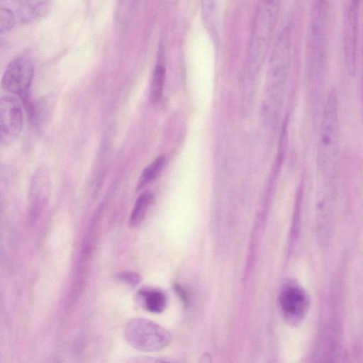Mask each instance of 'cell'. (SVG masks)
Here are the masks:
<instances>
[{
    "mask_svg": "<svg viewBox=\"0 0 363 363\" xmlns=\"http://www.w3.org/2000/svg\"><path fill=\"white\" fill-rule=\"evenodd\" d=\"M292 49V33L285 26L273 45L266 76L265 96L262 105L263 122L272 125L280 113L288 79Z\"/></svg>",
    "mask_w": 363,
    "mask_h": 363,
    "instance_id": "cell-1",
    "label": "cell"
},
{
    "mask_svg": "<svg viewBox=\"0 0 363 363\" xmlns=\"http://www.w3.org/2000/svg\"><path fill=\"white\" fill-rule=\"evenodd\" d=\"M281 0H258L246 60V77L255 82L264 62L276 27Z\"/></svg>",
    "mask_w": 363,
    "mask_h": 363,
    "instance_id": "cell-2",
    "label": "cell"
},
{
    "mask_svg": "<svg viewBox=\"0 0 363 363\" xmlns=\"http://www.w3.org/2000/svg\"><path fill=\"white\" fill-rule=\"evenodd\" d=\"M330 1L312 0L306 53L310 71L315 77L323 74L327 61Z\"/></svg>",
    "mask_w": 363,
    "mask_h": 363,
    "instance_id": "cell-3",
    "label": "cell"
},
{
    "mask_svg": "<svg viewBox=\"0 0 363 363\" xmlns=\"http://www.w3.org/2000/svg\"><path fill=\"white\" fill-rule=\"evenodd\" d=\"M125 341L133 348L142 352H157L171 342L170 333L157 323L143 318L129 320L123 332Z\"/></svg>",
    "mask_w": 363,
    "mask_h": 363,
    "instance_id": "cell-4",
    "label": "cell"
},
{
    "mask_svg": "<svg viewBox=\"0 0 363 363\" xmlns=\"http://www.w3.org/2000/svg\"><path fill=\"white\" fill-rule=\"evenodd\" d=\"M337 97L335 90L327 96L318 145V164L323 171L329 169L337 151L338 143Z\"/></svg>",
    "mask_w": 363,
    "mask_h": 363,
    "instance_id": "cell-5",
    "label": "cell"
},
{
    "mask_svg": "<svg viewBox=\"0 0 363 363\" xmlns=\"http://www.w3.org/2000/svg\"><path fill=\"white\" fill-rule=\"evenodd\" d=\"M361 0H344L342 16V48L345 67L354 77L357 69V52Z\"/></svg>",
    "mask_w": 363,
    "mask_h": 363,
    "instance_id": "cell-6",
    "label": "cell"
},
{
    "mask_svg": "<svg viewBox=\"0 0 363 363\" xmlns=\"http://www.w3.org/2000/svg\"><path fill=\"white\" fill-rule=\"evenodd\" d=\"M32 62L27 57H18L6 67L1 78V86L6 91L24 96L33 78Z\"/></svg>",
    "mask_w": 363,
    "mask_h": 363,
    "instance_id": "cell-7",
    "label": "cell"
},
{
    "mask_svg": "<svg viewBox=\"0 0 363 363\" xmlns=\"http://www.w3.org/2000/svg\"><path fill=\"white\" fill-rule=\"evenodd\" d=\"M23 117L19 101L11 96H3L0 100L1 141L8 144L20 134Z\"/></svg>",
    "mask_w": 363,
    "mask_h": 363,
    "instance_id": "cell-8",
    "label": "cell"
},
{
    "mask_svg": "<svg viewBox=\"0 0 363 363\" xmlns=\"http://www.w3.org/2000/svg\"><path fill=\"white\" fill-rule=\"evenodd\" d=\"M279 304L284 317L289 322L296 323L304 316L309 302L303 289L296 284L288 283L280 291Z\"/></svg>",
    "mask_w": 363,
    "mask_h": 363,
    "instance_id": "cell-9",
    "label": "cell"
},
{
    "mask_svg": "<svg viewBox=\"0 0 363 363\" xmlns=\"http://www.w3.org/2000/svg\"><path fill=\"white\" fill-rule=\"evenodd\" d=\"M51 0H1V6L8 9L16 23H28L40 18L48 10Z\"/></svg>",
    "mask_w": 363,
    "mask_h": 363,
    "instance_id": "cell-10",
    "label": "cell"
},
{
    "mask_svg": "<svg viewBox=\"0 0 363 363\" xmlns=\"http://www.w3.org/2000/svg\"><path fill=\"white\" fill-rule=\"evenodd\" d=\"M138 296L143 307L150 313H160L167 304V295L158 289L143 288L139 291Z\"/></svg>",
    "mask_w": 363,
    "mask_h": 363,
    "instance_id": "cell-11",
    "label": "cell"
},
{
    "mask_svg": "<svg viewBox=\"0 0 363 363\" xmlns=\"http://www.w3.org/2000/svg\"><path fill=\"white\" fill-rule=\"evenodd\" d=\"M216 9L217 0H201V16L203 23L214 43L218 41Z\"/></svg>",
    "mask_w": 363,
    "mask_h": 363,
    "instance_id": "cell-12",
    "label": "cell"
},
{
    "mask_svg": "<svg viewBox=\"0 0 363 363\" xmlns=\"http://www.w3.org/2000/svg\"><path fill=\"white\" fill-rule=\"evenodd\" d=\"M165 79V67L158 62L153 71L150 82V98L152 104H157L162 99Z\"/></svg>",
    "mask_w": 363,
    "mask_h": 363,
    "instance_id": "cell-13",
    "label": "cell"
},
{
    "mask_svg": "<svg viewBox=\"0 0 363 363\" xmlns=\"http://www.w3.org/2000/svg\"><path fill=\"white\" fill-rule=\"evenodd\" d=\"M152 199L153 196L150 192H143L138 196L129 218L130 225L137 226L142 222L152 201Z\"/></svg>",
    "mask_w": 363,
    "mask_h": 363,
    "instance_id": "cell-14",
    "label": "cell"
},
{
    "mask_svg": "<svg viewBox=\"0 0 363 363\" xmlns=\"http://www.w3.org/2000/svg\"><path fill=\"white\" fill-rule=\"evenodd\" d=\"M165 162V156L159 155L151 164L143 171L138 184V189L153 181L162 171Z\"/></svg>",
    "mask_w": 363,
    "mask_h": 363,
    "instance_id": "cell-15",
    "label": "cell"
},
{
    "mask_svg": "<svg viewBox=\"0 0 363 363\" xmlns=\"http://www.w3.org/2000/svg\"><path fill=\"white\" fill-rule=\"evenodd\" d=\"M16 23L13 13L6 8L1 6L0 9V29L1 33L10 30Z\"/></svg>",
    "mask_w": 363,
    "mask_h": 363,
    "instance_id": "cell-16",
    "label": "cell"
},
{
    "mask_svg": "<svg viewBox=\"0 0 363 363\" xmlns=\"http://www.w3.org/2000/svg\"><path fill=\"white\" fill-rule=\"evenodd\" d=\"M117 279L133 286H137L141 281L140 276L138 273L131 271H125L118 273L117 274Z\"/></svg>",
    "mask_w": 363,
    "mask_h": 363,
    "instance_id": "cell-17",
    "label": "cell"
},
{
    "mask_svg": "<svg viewBox=\"0 0 363 363\" xmlns=\"http://www.w3.org/2000/svg\"><path fill=\"white\" fill-rule=\"evenodd\" d=\"M119 11L124 16L131 11L135 0H118Z\"/></svg>",
    "mask_w": 363,
    "mask_h": 363,
    "instance_id": "cell-18",
    "label": "cell"
},
{
    "mask_svg": "<svg viewBox=\"0 0 363 363\" xmlns=\"http://www.w3.org/2000/svg\"><path fill=\"white\" fill-rule=\"evenodd\" d=\"M362 121H363V70L362 78Z\"/></svg>",
    "mask_w": 363,
    "mask_h": 363,
    "instance_id": "cell-19",
    "label": "cell"
}]
</instances>
